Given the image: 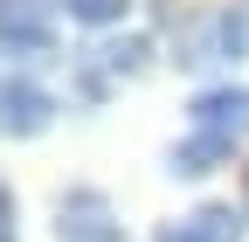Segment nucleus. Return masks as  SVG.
<instances>
[{
    "label": "nucleus",
    "instance_id": "nucleus-1",
    "mask_svg": "<svg viewBox=\"0 0 249 242\" xmlns=\"http://www.w3.org/2000/svg\"><path fill=\"white\" fill-rule=\"evenodd\" d=\"M49 118H55V97H49L42 83H28V76H7V83H0V132H7V138L49 132Z\"/></svg>",
    "mask_w": 249,
    "mask_h": 242
},
{
    "label": "nucleus",
    "instance_id": "nucleus-2",
    "mask_svg": "<svg viewBox=\"0 0 249 242\" xmlns=\"http://www.w3.org/2000/svg\"><path fill=\"white\" fill-rule=\"evenodd\" d=\"M55 235L62 242H118V215H111V201L97 187H76L70 201H62V215H55Z\"/></svg>",
    "mask_w": 249,
    "mask_h": 242
},
{
    "label": "nucleus",
    "instance_id": "nucleus-3",
    "mask_svg": "<svg viewBox=\"0 0 249 242\" xmlns=\"http://www.w3.org/2000/svg\"><path fill=\"white\" fill-rule=\"evenodd\" d=\"M194 132H208V138H242L249 132V90H201V97H194Z\"/></svg>",
    "mask_w": 249,
    "mask_h": 242
},
{
    "label": "nucleus",
    "instance_id": "nucleus-4",
    "mask_svg": "<svg viewBox=\"0 0 249 242\" xmlns=\"http://www.w3.org/2000/svg\"><path fill=\"white\" fill-rule=\"evenodd\" d=\"M0 35L21 49H49V35H55L49 0H0Z\"/></svg>",
    "mask_w": 249,
    "mask_h": 242
},
{
    "label": "nucleus",
    "instance_id": "nucleus-5",
    "mask_svg": "<svg viewBox=\"0 0 249 242\" xmlns=\"http://www.w3.org/2000/svg\"><path fill=\"white\" fill-rule=\"evenodd\" d=\"M235 207H194L187 222H166L160 242H235Z\"/></svg>",
    "mask_w": 249,
    "mask_h": 242
},
{
    "label": "nucleus",
    "instance_id": "nucleus-6",
    "mask_svg": "<svg viewBox=\"0 0 249 242\" xmlns=\"http://www.w3.org/2000/svg\"><path fill=\"white\" fill-rule=\"evenodd\" d=\"M229 153H235L229 138H208V132H194L187 145H173V173H214Z\"/></svg>",
    "mask_w": 249,
    "mask_h": 242
},
{
    "label": "nucleus",
    "instance_id": "nucleus-7",
    "mask_svg": "<svg viewBox=\"0 0 249 242\" xmlns=\"http://www.w3.org/2000/svg\"><path fill=\"white\" fill-rule=\"evenodd\" d=\"M145 55H152V49H145L139 35H124V42H111V49H104V63H111L118 76H132V69H145Z\"/></svg>",
    "mask_w": 249,
    "mask_h": 242
},
{
    "label": "nucleus",
    "instance_id": "nucleus-8",
    "mask_svg": "<svg viewBox=\"0 0 249 242\" xmlns=\"http://www.w3.org/2000/svg\"><path fill=\"white\" fill-rule=\"evenodd\" d=\"M62 7H70V21L104 28V21H118V14H124V0H62Z\"/></svg>",
    "mask_w": 249,
    "mask_h": 242
},
{
    "label": "nucleus",
    "instance_id": "nucleus-9",
    "mask_svg": "<svg viewBox=\"0 0 249 242\" xmlns=\"http://www.w3.org/2000/svg\"><path fill=\"white\" fill-rule=\"evenodd\" d=\"M0 242H14V194L0 187Z\"/></svg>",
    "mask_w": 249,
    "mask_h": 242
},
{
    "label": "nucleus",
    "instance_id": "nucleus-10",
    "mask_svg": "<svg viewBox=\"0 0 249 242\" xmlns=\"http://www.w3.org/2000/svg\"><path fill=\"white\" fill-rule=\"evenodd\" d=\"M242 201H249V180H242Z\"/></svg>",
    "mask_w": 249,
    "mask_h": 242
}]
</instances>
